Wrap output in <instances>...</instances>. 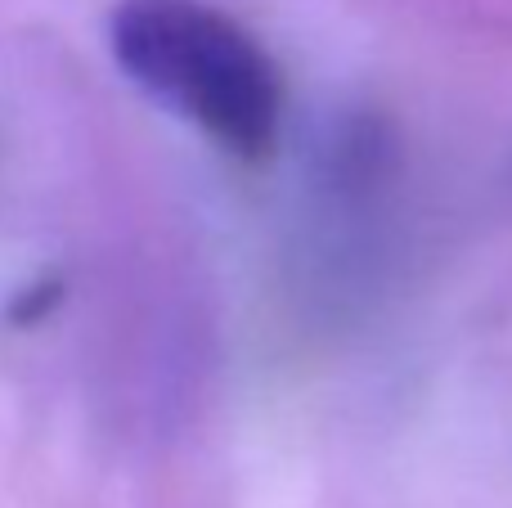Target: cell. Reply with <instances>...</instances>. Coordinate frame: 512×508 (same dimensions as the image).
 I'll return each mask as SVG.
<instances>
[{"mask_svg": "<svg viewBox=\"0 0 512 508\" xmlns=\"http://www.w3.org/2000/svg\"><path fill=\"white\" fill-rule=\"evenodd\" d=\"M113 59L149 99L243 162L270 158L283 77L243 23L207 0H122L108 18Z\"/></svg>", "mask_w": 512, "mask_h": 508, "instance_id": "obj_1", "label": "cell"}, {"mask_svg": "<svg viewBox=\"0 0 512 508\" xmlns=\"http://www.w3.org/2000/svg\"><path fill=\"white\" fill-rule=\"evenodd\" d=\"M59 302H63V284L59 279H41V284L14 293V302H9L5 315H9V324H36V320H45Z\"/></svg>", "mask_w": 512, "mask_h": 508, "instance_id": "obj_2", "label": "cell"}]
</instances>
